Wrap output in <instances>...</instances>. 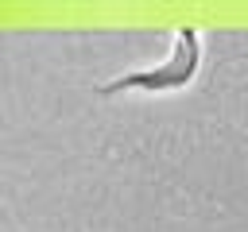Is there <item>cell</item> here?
<instances>
[{
	"instance_id": "1",
	"label": "cell",
	"mask_w": 248,
	"mask_h": 232,
	"mask_svg": "<svg viewBox=\"0 0 248 232\" xmlns=\"http://www.w3.org/2000/svg\"><path fill=\"white\" fill-rule=\"evenodd\" d=\"M194 66H198V39H194V31L186 27V31L178 35V54L170 58V66H163L159 73H132V77H124V81H112L108 89H116V85H143V89L182 85V81L194 73Z\"/></svg>"
}]
</instances>
